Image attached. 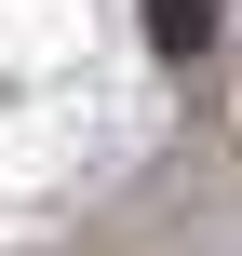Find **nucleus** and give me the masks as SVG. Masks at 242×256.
Instances as JSON below:
<instances>
[{"label": "nucleus", "mask_w": 242, "mask_h": 256, "mask_svg": "<svg viewBox=\"0 0 242 256\" xmlns=\"http://www.w3.org/2000/svg\"><path fill=\"white\" fill-rule=\"evenodd\" d=\"M148 27H162V54H202V27H216V14H202V0H148Z\"/></svg>", "instance_id": "nucleus-1"}]
</instances>
